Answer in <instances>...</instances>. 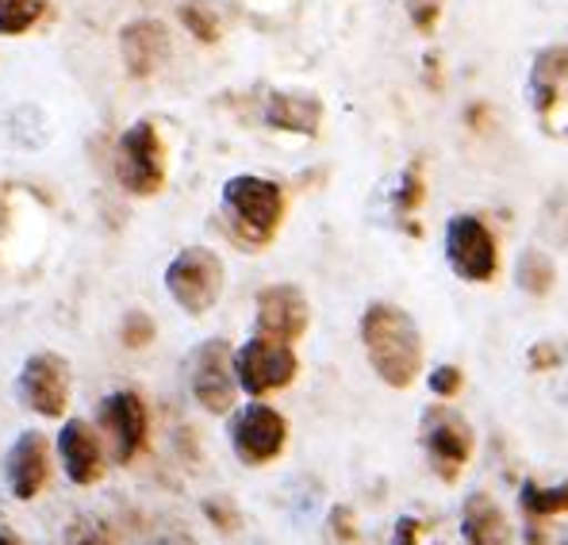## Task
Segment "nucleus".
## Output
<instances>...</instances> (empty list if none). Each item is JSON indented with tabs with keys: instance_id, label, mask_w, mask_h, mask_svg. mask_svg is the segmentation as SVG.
Here are the masks:
<instances>
[{
	"instance_id": "1",
	"label": "nucleus",
	"mask_w": 568,
	"mask_h": 545,
	"mask_svg": "<svg viewBox=\"0 0 568 545\" xmlns=\"http://www.w3.org/2000/svg\"><path fill=\"white\" fill-rule=\"evenodd\" d=\"M362 346L388 388H412L423 373V334L399 304L373 300L362 312Z\"/></svg>"
},
{
	"instance_id": "2",
	"label": "nucleus",
	"mask_w": 568,
	"mask_h": 545,
	"mask_svg": "<svg viewBox=\"0 0 568 545\" xmlns=\"http://www.w3.org/2000/svg\"><path fill=\"white\" fill-rule=\"evenodd\" d=\"M284 212H288V196L277 181L239 173L223 184V215L242 246H270L284 223Z\"/></svg>"
},
{
	"instance_id": "3",
	"label": "nucleus",
	"mask_w": 568,
	"mask_h": 545,
	"mask_svg": "<svg viewBox=\"0 0 568 545\" xmlns=\"http://www.w3.org/2000/svg\"><path fill=\"white\" fill-rule=\"evenodd\" d=\"M223 258L207 246H185L165 265V292L185 315H207L223 296Z\"/></svg>"
},
{
	"instance_id": "4",
	"label": "nucleus",
	"mask_w": 568,
	"mask_h": 545,
	"mask_svg": "<svg viewBox=\"0 0 568 545\" xmlns=\"http://www.w3.org/2000/svg\"><path fill=\"white\" fill-rule=\"evenodd\" d=\"M526 97L538 128L549 139H568V43H549L534 54Z\"/></svg>"
},
{
	"instance_id": "5",
	"label": "nucleus",
	"mask_w": 568,
	"mask_h": 545,
	"mask_svg": "<svg viewBox=\"0 0 568 545\" xmlns=\"http://www.w3.org/2000/svg\"><path fill=\"white\" fill-rule=\"evenodd\" d=\"M170 173V158H165V139L158 123L139 120L120 135L115 147V178L131 196H158Z\"/></svg>"
},
{
	"instance_id": "6",
	"label": "nucleus",
	"mask_w": 568,
	"mask_h": 545,
	"mask_svg": "<svg viewBox=\"0 0 568 545\" xmlns=\"http://www.w3.org/2000/svg\"><path fill=\"white\" fill-rule=\"evenodd\" d=\"M419 431H423V450H426V457H430L434 473L446 484H454L457 476L465 473V465L473 461V450H476V434H473L469 418L449 404H434V407H426Z\"/></svg>"
},
{
	"instance_id": "7",
	"label": "nucleus",
	"mask_w": 568,
	"mask_h": 545,
	"mask_svg": "<svg viewBox=\"0 0 568 545\" xmlns=\"http://www.w3.org/2000/svg\"><path fill=\"white\" fill-rule=\"evenodd\" d=\"M189 388L204 411L227 415L239 396V373H235V350L227 339H207L192 350L189 357Z\"/></svg>"
},
{
	"instance_id": "8",
	"label": "nucleus",
	"mask_w": 568,
	"mask_h": 545,
	"mask_svg": "<svg viewBox=\"0 0 568 545\" xmlns=\"http://www.w3.org/2000/svg\"><path fill=\"white\" fill-rule=\"evenodd\" d=\"M446 258L449 270L469 284H491L499 276L496 234L488 231V223L480 215L462 212L446 223Z\"/></svg>"
},
{
	"instance_id": "9",
	"label": "nucleus",
	"mask_w": 568,
	"mask_h": 545,
	"mask_svg": "<svg viewBox=\"0 0 568 545\" xmlns=\"http://www.w3.org/2000/svg\"><path fill=\"white\" fill-rule=\"evenodd\" d=\"M235 373H239L242 392H250V396H270V392H281L296 381L300 357L288 342L254 334L235 354Z\"/></svg>"
},
{
	"instance_id": "10",
	"label": "nucleus",
	"mask_w": 568,
	"mask_h": 545,
	"mask_svg": "<svg viewBox=\"0 0 568 545\" xmlns=\"http://www.w3.org/2000/svg\"><path fill=\"white\" fill-rule=\"evenodd\" d=\"M284 442H288V423L277 407L246 404L231 418V450L242 465H270L284 454Z\"/></svg>"
},
{
	"instance_id": "11",
	"label": "nucleus",
	"mask_w": 568,
	"mask_h": 545,
	"mask_svg": "<svg viewBox=\"0 0 568 545\" xmlns=\"http://www.w3.org/2000/svg\"><path fill=\"white\" fill-rule=\"evenodd\" d=\"M16 396L43 418H62L70 407V365L58 354H31L16 376Z\"/></svg>"
},
{
	"instance_id": "12",
	"label": "nucleus",
	"mask_w": 568,
	"mask_h": 545,
	"mask_svg": "<svg viewBox=\"0 0 568 545\" xmlns=\"http://www.w3.org/2000/svg\"><path fill=\"white\" fill-rule=\"evenodd\" d=\"M97 423L104 431L108 446H112V457L120 465L139 457V450L146 446V431H150V415H146V404H142L139 392H112V396L100 400V411H97Z\"/></svg>"
},
{
	"instance_id": "13",
	"label": "nucleus",
	"mask_w": 568,
	"mask_h": 545,
	"mask_svg": "<svg viewBox=\"0 0 568 545\" xmlns=\"http://www.w3.org/2000/svg\"><path fill=\"white\" fill-rule=\"evenodd\" d=\"M257 334L277 342H300L312 323V304L296 284H270V289L257 292Z\"/></svg>"
},
{
	"instance_id": "14",
	"label": "nucleus",
	"mask_w": 568,
	"mask_h": 545,
	"mask_svg": "<svg viewBox=\"0 0 568 545\" xmlns=\"http://www.w3.org/2000/svg\"><path fill=\"white\" fill-rule=\"evenodd\" d=\"M120 54L123 65H128L131 78H154L173 54L170 43V28L162 20H150V16H139V20L123 23L120 28Z\"/></svg>"
},
{
	"instance_id": "15",
	"label": "nucleus",
	"mask_w": 568,
	"mask_h": 545,
	"mask_svg": "<svg viewBox=\"0 0 568 545\" xmlns=\"http://www.w3.org/2000/svg\"><path fill=\"white\" fill-rule=\"evenodd\" d=\"M4 481L16 499H36L50 481V442L43 431H23L4 457Z\"/></svg>"
},
{
	"instance_id": "16",
	"label": "nucleus",
	"mask_w": 568,
	"mask_h": 545,
	"mask_svg": "<svg viewBox=\"0 0 568 545\" xmlns=\"http://www.w3.org/2000/svg\"><path fill=\"white\" fill-rule=\"evenodd\" d=\"M58 457L73 484H97L104 476V442L85 418H65L58 434Z\"/></svg>"
},
{
	"instance_id": "17",
	"label": "nucleus",
	"mask_w": 568,
	"mask_h": 545,
	"mask_svg": "<svg viewBox=\"0 0 568 545\" xmlns=\"http://www.w3.org/2000/svg\"><path fill=\"white\" fill-rule=\"evenodd\" d=\"M262 120H265V128L284 131V135L315 139L323 128V100L315 97V92L273 89L262 104Z\"/></svg>"
},
{
	"instance_id": "18",
	"label": "nucleus",
	"mask_w": 568,
	"mask_h": 545,
	"mask_svg": "<svg viewBox=\"0 0 568 545\" xmlns=\"http://www.w3.org/2000/svg\"><path fill=\"white\" fill-rule=\"evenodd\" d=\"M462 534L465 545H511V523L488 492H473L462 507Z\"/></svg>"
},
{
	"instance_id": "19",
	"label": "nucleus",
	"mask_w": 568,
	"mask_h": 545,
	"mask_svg": "<svg viewBox=\"0 0 568 545\" xmlns=\"http://www.w3.org/2000/svg\"><path fill=\"white\" fill-rule=\"evenodd\" d=\"M515 281H519V289L530 292V296H546V292L554 289V281H557L554 258H549L546 250H538V246H526L519 254V265H515Z\"/></svg>"
},
{
	"instance_id": "20",
	"label": "nucleus",
	"mask_w": 568,
	"mask_h": 545,
	"mask_svg": "<svg viewBox=\"0 0 568 545\" xmlns=\"http://www.w3.org/2000/svg\"><path fill=\"white\" fill-rule=\"evenodd\" d=\"M47 4L50 0H0V36H28L47 16Z\"/></svg>"
},
{
	"instance_id": "21",
	"label": "nucleus",
	"mask_w": 568,
	"mask_h": 545,
	"mask_svg": "<svg viewBox=\"0 0 568 545\" xmlns=\"http://www.w3.org/2000/svg\"><path fill=\"white\" fill-rule=\"evenodd\" d=\"M181 23H185V31L192 39H200V43H220V36H223L220 12H215V4H207V0H185V4H181Z\"/></svg>"
},
{
	"instance_id": "22",
	"label": "nucleus",
	"mask_w": 568,
	"mask_h": 545,
	"mask_svg": "<svg viewBox=\"0 0 568 545\" xmlns=\"http://www.w3.org/2000/svg\"><path fill=\"white\" fill-rule=\"evenodd\" d=\"M523 507L530 515H565L568 511V481L554 484V488H541V484L526 481L523 484Z\"/></svg>"
},
{
	"instance_id": "23",
	"label": "nucleus",
	"mask_w": 568,
	"mask_h": 545,
	"mask_svg": "<svg viewBox=\"0 0 568 545\" xmlns=\"http://www.w3.org/2000/svg\"><path fill=\"white\" fill-rule=\"evenodd\" d=\"M404 12L419 36H434L442 23V12H446V0H404Z\"/></svg>"
},
{
	"instance_id": "24",
	"label": "nucleus",
	"mask_w": 568,
	"mask_h": 545,
	"mask_svg": "<svg viewBox=\"0 0 568 545\" xmlns=\"http://www.w3.org/2000/svg\"><path fill=\"white\" fill-rule=\"evenodd\" d=\"M154 319H150L146 312H128L123 315V323H120V339H123V346L128 350H142V346H150L154 342Z\"/></svg>"
},
{
	"instance_id": "25",
	"label": "nucleus",
	"mask_w": 568,
	"mask_h": 545,
	"mask_svg": "<svg viewBox=\"0 0 568 545\" xmlns=\"http://www.w3.org/2000/svg\"><path fill=\"white\" fill-rule=\"evenodd\" d=\"M430 392H434V396L454 400L457 392H462V369H457V365H438L430 373Z\"/></svg>"
},
{
	"instance_id": "26",
	"label": "nucleus",
	"mask_w": 568,
	"mask_h": 545,
	"mask_svg": "<svg viewBox=\"0 0 568 545\" xmlns=\"http://www.w3.org/2000/svg\"><path fill=\"white\" fill-rule=\"evenodd\" d=\"M396 204H399V212H415V208L423 204V178L415 165L404 173V184H399V192H396Z\"/></svg>"
},
{
	"instance_id": "27",
	"label": "nucleus",
	"mask_w": 568,
	"mask_h": 545,
	"mask_svg": "<svg viewBox=\"0 0 568 545\" xmlns=\"http://www.w3.org/2000/svg\"><path fill=\"white\" fill-rule=\"evenodd\" d=\"M204 515L212 518V523H220V531H239V511L231 507V503L207 499V503H204Z\"/></svg>"
},
{
	"instance_id": "28",
	"label": "nucleus",
	"mask_w": 568,
	"mask_h": 545,
	"mask_svg": "<svg viewBox=\"0 0 568 545\" xmlns=\"http://www.w3.org/2000/svg\"><path fill=\"white\" fill-rule=\"evenodd\" d=\"M327 523H331V534L338 542H354L357 538V526H354V515H349V507H334Z\"/></svg>"
},
{
	"instance_id": "29",
	"label": "nucleus",
	"mask_w": 568,
	"mask_h": 545,
	"mask_svg": "<svg viewBox=\"0 0 568 545\" xmlns=\"http://www.w3.org/2000/svg\"><path fill=\"white\" fill-rule=\"evenodd\" d=\"M392 545H419V518L404 515L396 523V534H392Z\"/></svg>"
},
{
	"instance_id": "30",
	"label": "nucleus",
	"mask_w": 568,
	"mask_h": 545,
	"mask_svg": "<svg viewBox=\"0 0 568 545\" xmlns=\"http://www.w3.org/2000/svg\"><path fill=\"white\" fill-rule=\"evenodd\" d=\"M557 362H561V350H554V346H534L530 350V365L534 369H549Z\"/></svg>"
},
{
	"instance_id": "31",
	"label": "nucleus",
	"mask_w": 568,
	"mask_h": 545,
	"mask_svg": "<svg viewBox=\"0 0 568 545\" xmlns=\"http://www.w3.org/2000/svg\"><path fill=\"white\" fill-rule=\"evenodd\" d=\"M0 545H23V538L16 531H8V526H0Z\"/></svg>"
},
{
	"instance_id": "32",
	"label": "nucleus",
	"mask_w": 568,
	"mask_h": 545,
	"mask_svg": "<svg viewBox=\"0 0 568 545\" xmlns=\"http://www.w3.org/2000/svg\"><path fill=\"white\" fill-rule=\"evenodd\" d=\"M78 545H108V538H104V534L97 531V534H85V538H81Z\"/></svg>"
},
{
	"instance_id": "33",
	"label": "nucleus",
	"mask_w": 568,
	"mask_h": 545,
	"mask_svg": "<svg viewBox=\"0 0 568 545\" xmlns=\"http://www.w3.org/2000/svg\"><path fill=\"white\" fill-rule=\"evenodd\" d=\"M565 545H568V542H565Z\"/></svg>"
}]
</instances>
